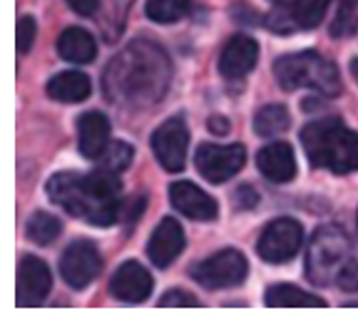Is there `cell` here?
<instances>
[{
    "mask_svg": "<svg viewBox=\"0 0 358 323\" xmlns=\"http://www.w3.org/2000/svg\"><path fill=\"white\" fill-rule=\"evenodd\" d=\"M182 249H185V229L179 227L177 219H162V222L157 224L155 231H152V239L147 244L150 261L159 268H167L182 254Z\"/></svg>",
    "mask_w": 358,
    "mask_h": 323,
    "instance_id": "14",
    "label": "cell"
},
{
    "mask_svg": "<svg viewBox=\"0 0 358 323\" xmlns=\"http://www.w3.org/2000/svg\"><path fill=\"white\" fill-rule=\"evenodd\" d=\"M244 147L241 145H212L204 142L196 150V169L207 182L222 184L244 167Z\"/></svg>",
    "mask_w": 358,
    "mask_h": 323,
    "instance_id": "9",
    "label": "cell"
},
{
    "mask_svg": "<svg viewBox=\"0 0 358 323\" xmlns=\"http://www.w3.org/2000/svg\"><path fill=\"white\" fill-rule=\"evenodd\" d=\"M169 85V60L162 48L137 40L107 67L105 89L120 105H152L162 100Z\"/></svg>",
    "mask_w": 358,
    "mask_h": 323,
    "instance_id": "1",
    "label": "cell"
},
{
    "mask_svg": "<svg viewBox=\"0 0 358 323\" xmlns=\"http://www.w3.org/2000/svg\"><path fill=\"white\" fill-rule=\"evenodd\" d=\"M356 224H358V214H356Z\"/></svg>",
    "mask_w": 358,
    "mask_h": 323,
    "instance_id": "34",
    "label": "cell"
},
{
    "mask_svg": "<svg viewBox=\"0 0 358 323\" xmlns=\"http://www.w3.org/2000/svg\"><path fill=\"white\" fill-rule=\"evenodd\" d=\"M351 241L338 227H321L311 239L306 257L308 281L326 286L338 279L341 268L351 261Z\"/></svg>",
    "mask_w": 358,
    "mask_h": 323,
    "instance_id": "4",
    "label": "cell"
},
{
    "mask_svg": "<svg viewBox=\"0 0 358 323\" xmlns=\"http://www.w3.org/2000/svg\"><path fill=\"white\" fill-rule=\"evenodd\" d=\"M169 201L179 214L194 222H214L219 214V204L214 201V196H209L192 182H174L169 187Z\"/></svg>",
    "mask_w": 358,
    "mask_h": 323,
    "instance_id": "12",
    "label": "cell"
},
{
    "mask_svg": "<svg viewBox=\"0 0 358 323\" xmlns=\"http://www.w3.org/2000/svg\"><path fill=\"white\" fill-rule=\"evenodd\" d=\"M274 75L284 89L308 87L324 97H336L341 92V78L336 65L313 50L279 57L274 62Z\"/></svg>",
    "mask_w": 358,
    "mask_h": 323,
    "instance_id": "3",
    "label": "cell"
},
{
    "mask_svg": "<svg viewBox=\"0 0 358 323\" xmlns=\"http://www.w3.org/2000/svg\"><path fill=\"white\" fill-rule=\"evenodd\" d=\"M358 33V0H338L331 35L334 38H351Z\"/></svg>",
    "mask_w": 358,
    "mask_h": 323,
    "instance_id": "25",
    "label": "cell"
},
{
    "mask_svg": "<svg viewBox=\"0 0 358 323\" xmlns=\"http://www.w3.org/2000/svg\"><path fill=\"white\" fill-rule=\"evenodd\" d=\"M192 8V0H147L145 13L150 20L155 22H177L189 13Z\"/></svg>",
    "mask_w": 358,
    "mask_h": 323,
    "instance_id": "24",
    "label": "cell"
},
{
    "mask_svg": "<svg viewBox=\"0 0 358 323\" xmlns=\"http://www.w3.org/2000/svg\"><path fill=\"white\" fill-rule=\"evenodd\" d=\"M249 264L236 249H224L192 268V279L204 289H231L246 279Z\"/></svg>",
    "mask_w": 358,
    "mask_h": 323,
    "instance_id": "6",
    "label": "cell"
},
{
    "mask_svg": "<svg viewBox=\"0 0 358 323\" xmlns=\"http://www.w3.org/2000/svg\"><path fill=\"white\" fill-rule=\"evenodd\" d=\"M67 6L73 8L78 15L90 17V15H95V13H97V8H100V0H67Z\"/></svg>",
    "mask_w": 358,
    "mask_h": 323,
    "instance_id": "31",
    "label": "cell"
},
{
    "mask_svg": "<svg viewBox=\"0 0 358 323\" xmlns=\"http://www.w3.org/2000/svg\"><path fill=\"white\" fill-rule=\"evenodd\" d=\"M48 194L55 204H60L65 212L73 217H80L85 222L95 224V227H110L115 219L107 212H102L95 201L90 199L87 192L83 187V177L75 172H60L48 182Z\"/></svg>",
    "mask_w": 358,
    "mask_h": 323,
    "instance_id": "5",
    "label": "cell"
},
{
    "mask_svg": "<svg viewBox=\"0 0 358 323\" xmlns=\"http://www.w3.org/2000/svg\"><path fill=\"white\" fill-rule=\"evenodd\" d=\"M303 244V229L296 219H276L259 236L257 251L266 264H286L296 257Z\"/></svg>",
    "mask_w": 358,
    "mask_h": 323,
    "instance_id": "7",
    "label": "cell"
},
{
    "mask_svg": "<svg viewBox=\"0 0 358 323\" xmlns=\"http://www.w3.org/2000/svg\"><path fill=\"white\" fill-rule=\"evenodd\" d=\"M266 306L271 308H321L326 301L321 296H313L308 291L291 284H276L266 291Z\"/></svg>",
    "mask_w": 358,
    "mask_h": 323,
    "instance_id": "20",
    "label": "cell"
},
{
    "mask_svg": "<svg viewBox=\"0 0 358 323\" xmlns=\"http://www.w3.org/2000/svg\"><path fill=\"white\" fill-rule=\"evenodd\" d=\"M259 60V43L249 35H234L224 45L219 57V73L227 80H239L254 70Z\"/></svg>",
    "mask_w": 358,
    "mask_h": 323,
    "instance_id": "13",
    "label": "cell"
},
{
    "mask_svg": "<svg viewBox=\"0 0 358 323\" xmlns=\"http://www.w3.org/2000/svg\"><path fill=\"white\" fill-rule=\"evenodd\" d=\"M209 129H212L214 134H227L229 132V122H227L224 117H217V115H214V117L209 120Z\"/></svg>",
    "mask_w": 358,
    "mask_h": 323,
    "instance_id": "32",
    "label": "cell"
},
{
    "mask_svg": "<svg viewBox=\"0 0 358 323\" xmlns=\"http://www.w3.org/2000/svg\"><path fill=\"white\" fill-rule=\"evenodd\" d=\"M257 204H259V194L252 184H241L239 189L234 192V209H239V212H249Z\"/></svg>",
    "mask_w": 358,
    "mask_h": 323,
    "instance_id": "29",
    "label": "cell"
},
{
    "mask_svg": "<svg viewBox=\"0 0 358 323\" xmlns=\"http://www.w3.org/2000/svg\"><path fill=\"white\" fill-rule=\"evenodd\" d=\"M351 75H353V80L358 82V57H356V60H351Z\"/></svg>",
    "mask_w": 358,
    "mask_h": 323,
    "instance_id": "33",
    "label": "cell"
},
{
    "mask_svg": "<svg viewBox=\"0 0 358 323\" xmlns=\"http://www.w3.org/2000/svg\"><path fill=\"white\" fill-rule=\"evenodd\" d=\"M284 8L294 22V28L311 30L324 20L326 10H329V0H291Z\"/></svg>",
    "mask_w": 358,
    "mask_h": 323,
    "instance_id": "21",
    "label": "cell"
},
{
    "mask_svg": "<svg viewBox=\"0 0 358 323\" xmlns=\"http://www.w3.org/2000/svg\"><path fill=\"white\" fill-rule=\"evenodd\" d=\"M102 266L100 251L92 241H75L65 249L60 259V273L62 279L73 289H85L87 284L97 279Z\"/></svg>",
    "mask_w": 358,
    "mask_h": 323,
    "instance_id": "10",
    "label": "cell"
},
{
    "mask_svg": "<svg viewBox=\"0 0 358 323\" xmlns=\"http://www.w3.org/2000/svg\"><path fill=\"white\" fill-rule=\"evenodd\" d=\"M351 306H358V303H351Z\"/></svg>",
    "mask_w": 358,
    "mask_h": 323,
    "instance_id": "35",
    "label": "cell"
},
{
    "mask_svg": "<svg viewBox=\"0 0 358 323\" xmlns=\"http://www.w3.org/2000/svg\"><path fill=\"white\" fill-rule=\"evenodd\" d=\"M159 306H164V308H196L199 306V301H196L192 294H187V291L172 289L159 299Z\"/></svg>",
    "mask_w": 358,
    "mask_h": 323,
    "instance_id": "28",
    "label": "cell"
},
{
    "mask_svg": "<svg viewBox=\"0 0 358 323\" xmlns=\"http://www.w3.org/2000/svg\"><path fill=\"white\" fill-rule=\"evenodd\" d=\"M78 145L87 159H100L110 147V120L102 112H85L78 124Z\"/></svg>",
    "mask_w": 358,
    "mask_h": 323,
    "instance_id": "17",
    "label": "cell"
},
{
    "mask_svg": "<svg viewBox=\"0 0 358 323\" xmlns=\"http://www.w3.org/2000/svg\"><path fill=\"white\" fill-rule=\"evenodd\" d=\"M50 286L52 276L48 264L40 261L33 254L20 259V266H17V303L20 306H40L45 301V296L50 294Z\"/></svg>",
    "mask_w": 358,
    "mask_h": 323,
    "instance_id": "11",
    "label": "cell"
},
{
    "mask_svg": "<svg viewBox=\"0 0 358 323\" xmlns=\"http://www.w3.org/2000/svg\"><path fill=\"white\" fill-rule=\"evenodd\" d=\"M25 231H28V239L33 241V244L48 246V244H52L57 236H60L62 224H60V219L52 217V214L38 212V214H33V217L28 219V227H25Z\"/></svg>",
    "mask_w": 358,
    "mask_h": 323,
    "instance_id": "23",
    "label": "cell"
},
{
    "mask_svg": "<svg viewBox=\"0 0 358 323\" xmlns=\"http://www.w3.org/2000/svg\"><path fill=\"white\" fill-rule=\"evenodd\" d=\"M110 291L115 299L124 303H140L152 294V276L142 264L124 261L112 276Z\"/></svg>",
    "mask_w": 358,
    "mask_h": 323,
    "instance_id": "15",
    "label": "cell"
},
{
    "mask_svg": "<svg viewBox=\"0 0 358 323\" xmlns=\"http://www.w3.org/2000/svg\"><path fill=\"white\" fill-rule=\"evenodd\" d=\"M289 124H291V115L284 105H266L254 117V132L259 137H274V134L286 132Z\"/></svg>",
    "mask_w": 358,
    "mask_h": 323,
    "instance_id": "22",
    "label": "cell"
},
{
    "mask_svg": "<svg viewBox=\"0 0 358 323\" xmlns=\"http://www.w3.org/2000/svg\"><path fill=\"white\" fill-rule=\"evenodd\" d=\"M35 33H38V25H35L33 15H22L20 22H17V50L20 55H28L30 48L35 43Z\"/></svg>",
    "mask_w": 358,
    "mask_h": 323,
    "instance_id": "27",
    "label": "cell"
},
{
    "mask_svg": "<svg viewBox=\"0 0 358 323\" xmlns=\"http://www.w3.org/2000/svg\"><path fill=\"white\" fill-rule=\"evenodd\" d=\"M132 147L127 142H112L110 147L105 150L102 155V167L105 169H112V172H122V169L129 167V162H132Z\"/></svg>",
    "mask_w": 358,
    "mask_h": 323,
    "instance_id": "26",
    "label": "cell"
},
{
    "mask_svg": "<svg viewBox=\"0 0 358 323\" xmlns=\"http://www.w3.org/2000/svg\"><path fill=\"white\" fill-rule=\"evenodd\" d=\"M301 145L311 167L331 169L334 174H348L358 169V134L338 117H324L306 124Z\"/></svg>",
    "mask_w": 358,
    "mask_h": 323,
    "instance_id": "2",
    "label": "cell"
},
{
    "mask_svg": "<svg viewBox=\"0 0 358 323\" xmlns=\"http://www.w3.org/2000/svg\"><path fill=\"white\" fill-rule=\"evenodd\" d=\"M257 167L268 182L286 184L296 177V155L286 142H274L259 150L257 155Z\"/></svg>",
    "mask_w": 358,
    "mask_h": 323,
    "instance_id": "16",
    "label": "cell"
},
{
    "mask_svg": "<svg viewBox=\"0 0 358 323\" xmlns=\"http://www.w3.org/2000/svg\"><path fill=\"white\" fill-rule=\"evenodd\" d=\"M187 147H189V129L182 117H169L152 134V152L167 172L185 169Z\"/></svg>",
    "mask_w": 358,
    "mask_h": 323,
    "instance_id": "8",
    "label": "cell"
},
{
    "mask_svg": "<svg viewBox=\"0 0 358 323\" xmlns=\"http://www.w3.org/2000/svg\"><path fill=\"white\" fill-rule=\"evenodd\" d=\"M90 78L83 73H75V70H67L60 73L48 82V95L57 102H83L90 97Z\"/></svg>",
    "mask_w": 358,
    "mask_h": 323,
    "instance_id": "19",
    "label": "cell"
},
{
    "mask_svg": "<svg viewBox=\"0 0 358 323\" xmlns=\"http://www.w3.org/2000/svg\"><path fill=\"white\" fill-rule=\"evenodd\" d=\"M336 284L341 286V289H346V291H358V259H351V261L341 268V273H338Z\"/></svg>",
    "mask_w": 358,
    "mask_h": 323,
    "instance_id": "30",
    "label": "cell"
},
{
    "mask_svg": "<svg viewBox=\"0 0 358 323\" xmlns=\"http://www.w3.org/2000/svg\"><path fill=\"white\" fill-rule=\"evenodd\" d=\"M57 52L60 57H65L67 62H75V65H85V62L95 60L97 43L95 38L83 28H67L65 33L57 40Z\"/></svg>",
    "mask_w": 358,
    "mask_h": 323,
    "instance_id": "18",
    "label": "cell"
}]
</instances>
